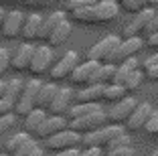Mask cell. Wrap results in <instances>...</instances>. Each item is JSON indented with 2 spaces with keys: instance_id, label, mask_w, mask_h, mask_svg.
Instances as JSON below:
<instances>
[{
  "instance_id": "6da1fadb",
  "label": "cell",
  "mask_w": 158,
  "mask_h": 156,
  "mask_svg": "<svg viewBox=\"0 0 158 156\" xmlns=\"http://www.w3.org/2000/svg\"><path fill=\"white\" fill-rule=\"evenodd\" d=\"M118 12H120V4L116 2H95L87 8L75 10L71 14H73V20L79 24H103L116 20Z\"/></svg>"
},
{
  "instance_id": "7a4b0ae2",
  "label": "cell",
  "mask_w": 158,
  "mask_h": 156,
  "mask_svg": "<svg viewBox=\"0 0 158 156\" xmlns=\"http://www.w3.org/2000/svg\"><path fill=\"white\" fill-rule=\"evenodd\" d=\"M41 87L39 79H31V81L23 83V91H20L19 99L14 103V114L16 116H27L31 110L37 108V93Z\"/></svg>"
},
{
  "instance_id": "3957f363",
  "label": "cell",
  "mask_w": 158,
  "mask_h": 156,
  "mask_svg": "<svg viewBox=\"0 0 158 156\" xmlns=\"http://www.w3.org/2000/svg\"><path fill=\"white\" fill-rule=\"evenodd\" d=\"M81 144V134L73 132L71 128H65L61 132L53 134L51 138L45 140V146L53 152H61V150H67V148H75Z\"/></svg>"
},
{
  "instance_id": "277c9868",
  "label": "cell",
  "mask_w": 158,
  "mask_h": 156,
  "mask_svg": "<svg viewBox=\"0 0 158 156\" xmlns=\"http://www.w3.org/2000/svg\"><path fill=\"white\" fill-rule=\"evenodd\" d=\"M106 112L103 110H98L93 114H87V116H81L77 120H69L67 122V128H71L73 132L77 134H85V132H91V130H98L102 126H106Z\"/></svg>"
},
{
  "instance_id": "5b68a950",
  "label": "cell",
  "mask_w": 158,
  "mask_h": 156,
  "mask_svg": "<svg viewBox=\"0 0 158 156\" xmlns=\"http://www.w3.org/2000/svg\"><path fill=\"white\" fill-rule=\"evenodd\" d=\"M120 41H122V39L116 37V35H110V37L102 39L99 43H95V45L89 49L87 59L95 61V63H107V61H110V57L114 55V51L118 49Z\"/></svg>"
},
{
  "instance_id": "8992f818",
  "label": "cell",
  "mask_w": 158,
  "mask_h": 156,
  "mask_svg": "<svg viewBox=\"0 0 158 156\" xmlns=\"http://www.w3.org/2000/svg\"><path fill=\"white\" fill-rule=\"evenodd\" d=\"M53 63V51L51 47H35L33 51V57H31V63H28V69L33 77H41L43 73L49 71Z\"/></svg>"
},
{
  "instance_id": "52a82bcc",
  "label": "cell",
  "mask_w": 158,
  "mask_h": 156,
  "mask_svg": "<svg viewBox=\"0 0 158 156\" xmlns=\"http://www.w3.org/2000/svg\"><path fill=\"white\" fill-rule=\"evenodd\" d=\"M144 49V41L140 37H130V39H124V41H120V45H118V49L114 51V55L110 57V61L107 63L112 65H118L122 63V61L130 59V57H134L138 51Z\"/></svg>"
},
{
  "instance_id": "ba28073f",
  "label": "cell",
  "mask_w": 158,
  "mask_h": 156,
  "mask_svg": "<svg viewBox=\"0 0 158 156\" xmlns=\"http://www.w3.org/2000/svg\"><path fill=\"white\" fill-rule=\"evenodd\" d=\"M136 106H138L136 99H132V97L126 95L124 99L116 101V106L106 114V120L110 122V124H114V126H124L126 122H128V118H130V114L134 112Z\"/></svg>"
},
{
  "instance_id": "9c48e42d",
  "label": "cell",
  "mask_w": 158,
  "mask_h": 156,
  "mask_svg": "<svg viewBox=\"0 0 158 156\" xmlns=\"http://www.w3.org/2000/svg\"><path fill=\"white\" fill-rule=\"evenodd\" d=\"M77 63H79V53H77V51H67L65 55L61 57L55 65H53V69H51V79H55V81L69 79L71 71L77 67Z\"/></svg>"
},
{
  "instance_id": "30bf717a",
  "label": "cell",
  "mask_w": 158,
  "mask_h": 156,
  "mask_svg": "<svg viewBox=\"0 0 158 156\" xmlns=\"http://www.w3.org/2000/svg\"><path fill=\"white\" fill-rule=\"evenodd\" d=\"M67 128V118L65 116H47L45 120H43V124L37 128V132H35V136L41 138V140H47V138H51L53 134L61 132V130Z\"/></svg>"
},
{
  "instance_id": "8fae6325",
  "label": "cell",
  "mask_w": 158,
  "mask_h": 156,
  "mask_svg": "<svg viewBox=\"0 0 158 156\" xmlns=\"http://www.w3.org/2000/svg\"><path fill=\"white\" fill-rule=\"evenodd\" d=\"M23 23H24V14L20 12V10H10V12H6L2 23H0L2 35H4L6 39H16L20 35Z\"/></svg>"
},
{
  "instance_id": "7c38bea8",
  "label": "cell",
  "mask_w": 158,
  "mask_h": 156,
  "mask_svg": "<svg viewBox=\"0 0 158 156\" xmlns=\"http://www.w3.org/2000/svg\"><path fill=\"white\" fill-rule=\"evenodd\" d=\"M71 101H73V91L69 87H57V93L53 97V101L49 103L47 112L53 116H65L71 106Z\"/></svg>"
},
{
  "instance_id": "4fadbf2b",
  "label": "cell",
  "mask_w": 158,
  "mask_h": 156,
  "mask_svg": "<svg viewBox=\"0 0 158 156\" xmlns=\"http://www.w3.org/2000/svg\"><path fill=\"white\" fill-rule=\"evenodd\" d=\"M154 112V108L150 106L148 101H144V103H138V106L134 108V112L130 114V118H128V122H126V128L128 130H134V132H138V130L144 128V124L148 122L150 114Z\"/></svg>"
},
{
  "instance_id": "5bb4252c",
  "label": "cell",
  "mask_w": 158,
  "mask_h": 156,
  "mask_svg": "<svg viewBox=\"0 0 158 156\" xmlns=\"http://www.w3.org/2000/svg\"><path fill=\"white\" fill-rule=\"evenodd\" d=\"M154 8H142L138 10V16H134V19L130 20V23L126 24L124 28V39H130V37H138L140 32L144 31V27L148 24V20L154 16Z\"/></svg>"
},
{
  "instance_id": "9a60e30c",
  "label": "cell",
  "mask_w": 158,
  "mask_h": 156,
  "mask_svg": "<svg viewBox=\"0 0 158 156\" xmlns=\"http://www.w3.org/2000/svg\"><path fill=\"white\" fill-rule=\"evenodd\" d=\"M98 67H99V63H95V61H91V59H87V63H77V67L71 71L69 79L75 85H83V83L89 85V81H91L93 73L98 71Z\"/></svg>"
},
{
  "instance_id": "2e32d148",
  "label": "cell",
  "mask_w": 158,
  "mask_h": 156,
  "mask_svg": "<svg viewBox=\"0 0 158 156\" xmlns=\"http://www.w3.org/2000/svg\"><path fill=\"white\" fill-rule=\"evenodd\" d=\"M33 51H35V45L31 43H23L19 49L14 51V55L10 57V67L14 71H27L28 69V63H31V57H33Z\"/></svg>"
},
{
  "instance_id": "e0dca14e",
  "label": "cell",
  "mask_w": 158,
  "mask_h": 156,
  "mask_svg": "<svg viewBox=\"0 0 158 156\" xmlns=\"http://www.w3.org/2000/svg\"><path fill=\"white\" fill-rule=\"evenodd\" d=\"M103 87L99 83H89L85 89L73 93V101L75 103H98L99 99H103Z\"/></svg>"
},
{
  "instance_id": "ac0fdd59",
  "label": "cell",
  "mask_w": 158,
  "mask_h": 156,
  "mask_svg": "<svg viewBox=\"0 0 158 156\" xmlns=\"http://www.w3.org/2000/svg\"><path fill=\"white\" fill-rule=\"evenodd\" d=\"M69 37H71V23L67 19H63L55 28H53L51 35L47 37V45L49 47H61V45L67 43Z\"/></svg>"
},
{
  "instance_id": "d6986e66",
  "label": "cell",
  "mask_w": 158,
  "mask_h": 156,
  "mask_svg": "<svg viewBox=\"0 0 158 156\" xmlns=\"http://www.w3.org/2000/svg\"><path fill=\"white\" fill-rule=\"evenodd\" d=\"M41 23H43V16L41 14H28L24 16V23H23V28H20V35L27 43L35 41L39 35V28H41Z\"/></svg>"
},
{
  "instance_id": "ffe728a7",
  "label": "cell",
  "mask_w": 158,
  "mask_h": 156,
  "mask_svg": "<svg viewBox=\"0 0 158 156\" xmlns=\"http://www.w3.org/2000/svg\"><path fill=\"white\" fill-rule=\"evenodd\" d=\"M65 19V14L63 12H53V14H49L47 19H43V23H41V28H39V35H37V39L39 41H47V37L53 32V28L57 27V24L61 23V20Z\"/></svg>"
},
{
  "instance_id": "44dd1931",
  "label": "cell",
  "mask_w": 158,
  "mask_h": 156,
  "mask_svg": "<svg viewBox=\"0 0 158 156\" xmlns=\"http://www.w3.org/2000/svg\"><path fill=\"white\" fill-rule=\"evenodd\" d=\"M134 69H138V61H136L134 57H130V59H126V61H122V63H118V65H116V71H114L112 83L122 85V83H124V79L128 77V75H130Z\"/></svg>"
},
{
  "instance_id": "7402d4cb",
  "label": "cell",
  "mask_w": 158,
  "mask_h": 156,
  "mask_svg": "<svg viewBox=\"0 0 158 156\" xmlns=\"http://www.w3.org/2000/svg\"><path fill=\"white\" fill-rule=\"evenodd\" d=\"M55 93H57V85L55 83H41L39 93H37V108H41V110L47 112V108H49V103L53 101Z\"/></svg>"
},
{
  "instance_id": "603a6c76",
  "label": "cell",
  "mask_w": 158,
  "mask_h": 156,
  "mask_svg": "<svg viewBox=\"0 0 158 156\" xmlns=\"http://www.w3.org/2000/svg\"><path fill=\"white\" fill-rule=\"evenodd\" d=\"M47 118V112L41 110V108H35V110H31L27 116H24V132L28 134H35L37 132V128L43 124V120Z\"/></svg>"
},
{
  "instance_id": "cb8c5ba5",
  "label": "cell",
  "mask_w": 158,
  "mask_h": 156,
  "mask_svg": "<svg viewBox=\"0 0 158 156\" xmlns=\"http://www.w3.org/2000/svg\"><path fill=\"white\" fill-rule=\"evenodd\" d=\"M114 71H116V65H112V63H99L98 71L93 73V77H91V81H89V83L107 85V83H112V79H114Z\"/></svg>"
},
{
  "instance_id": "d4e9b609",
  "label": "cell",
  "mask_w": 158,
  "mask_h": 156,
  "mask_svg": "<svg viewBox=\"0 0 158 156\" xmlns=\"http://www.w3.org/2000/svg\"><path fill=\"white\" fill-rule=\"evenodd\" d=\"M98 110H102L99 103H75V106H69L65 116H67V122H69V120H77L81 116L93 114V112H98Z\"/></svg>"
},
{
  "instance_id": "484cf974",
  "label": "cell",
  "mask_w": 158,
  "mask_h": 156,
  "mask_svg": "<svg viewBox=\"0 0 158 156\" xmlns=\"http://www.w3.org/2000/svg\"><path fill=\"white\" fill-rule=\"evenodd\" d=\"M142 83H144V75H142V71L140 69H134L128 77L124 79V89H126V93H134V91H138L140 87H142Z\"/></svg>"
},
{
  "instance_id": "4316f807",
  "label": "cell",
  "mask_w": 158,
  "mask_h": 156,
  "mask_svg": "<svg viewBox=\"0 0 158 156\" xmlns=\"http://www.w3.org/2000/svg\"><path fill=\"white\" fill-rule=\"evenodd\" d=\"M28 138H31V134H28V132H16V134H12V136H10L8 140H6V142L2 144V148H4V152L10 156L14 150H16V148L23 146V144L27 142Z\"/></svg>"
},
{
  "instance_id": "83f0119b",
  "label": "cell",
  "mask_w": 158,
  "mask_h": 156,
  "mask_svg": "<svg viewBox=\"0 0 158 156\" xmlns=\"http://www.w3.org/2000/svg\"><path fill=\"white\" fill-rule=\"evenodd\" d=\"M126 95H128V93H126L124 85H118V83H107L106 87H103V99H106V101L116 103V101L124 99Z\"/></svg>"
},
{
  "instance_id": "f1b7e54d",
  "label": "cell",
  "mask_w": 158,
  "mask_h": 156,
  "mask_svg": "<svg viewBox=\"0 0 158 156\" xmlns=\"http://www.w3.org/2000/svg\"><path fill=\"white\" fill-rule=\"evenodd\" d=\"M20 91H23V81H20V79H10V81H6V87H4V97L6 99H10V101L16 103Z\"/></svg>"
},
{
  "instance_id": "f546056e",
  "label": "cell",
  "mask_w": 158,
  "mask_h": 156,
  "mask_svg": "<svg viewBox=\"0 0 158 156\" xmlns=\"http://www.w3.org/2000/svg\"><path fill=\"white\" fill-rule=\"evenodd\" d=\"M142 130H144V132L148 134V136H154V138L158 136V112H156V110H154L152 114H150L148 122L144 124V128H142Z\"/></svg>"
},
{
  "instance_id": "4dcf8cb0",
  "label": "cell",
  "mask_w": 158,
  "mask_h": 156,
  "mask_svg": "<svg viewBox=\"0 0 158 156\" xmlns=\"http://www.w3.org/2000/svg\"><path fill=\"white\" fill-rule=\"evenodd\" d=\"M130 144H132V138L124 132V134H120V136H116L112 142H107L106 146H103V150H112V148H120V146H130Z\"/></svg>"
},
{
  "instance_id": "1f68e13d",
  "label": "cell",
  "mask_w": 158,
  "mask_h": 156,
  "mask_svg": "<svg viewBox=\"0 0 158 156\" xmlns=\"http://www.w3.org/2000/svg\"><path fill=\"white\" fill-rule=\"evenodd\" d=\"M91 4H95V0H67L65 2V10L75 12V10L87 8V6H91Z\"/></svg>"
},
{
  "instance_id": "d6a6232c",
  "label": "cell",
  "mask_w": 158,
  "mask_h": 156,
  "mask_svg": "<svg viewBox=\"0 0 158 156\" xmlns=\"http://www.w3.org/2000/svg\"><path fill=\"white\" fill-rule=\"evenodd\" d=\"M103 156H136V150L132 146H120L112 150H103Z\"/></svg>"
},
{
  "instance_id": "836d02e7",
  "label": "cell",
  "mask_w": 158,
  "mask_h": 156,
  "mask_svg": "<svg viewBox=\"0 0 158 156\" xmlns=\"http://www.w3.org/2000/svg\"><path fill=\"white\" fill-rule=\"evenodd\" d=\"M118 4H122V8L128 10V12H138V10L144 8L142 0H118Z\"/></svg>"
},
{
  "instance_id": "e575fe53",
  "label": "cell",
  "mask_w": 158,
  "mask_h": 156,
  "mask_svg": "<svg viewBox=\"0 0 158 156\" xmlns=\"http://www.w3.org/2000/svg\"><path fill=\"white\" fill-rule=\"evenodd\" d=\"M8 67H10V53H8V49L0 47V77L8 71Z\"/></svg>"
},
{
  "instance_id": "d590c367",
  "label": "cell",
  "mask_w": 158,
  "mask_h": 156,
  "mask_svg": "<svg viewBox=\"0 0 158 156\" xmlns=\"http://www.w3.org/2000/svg\"><path fill=\"white\" fill-rule=\"evenodd\" d=\"M35 146H37V142H35L33 138H28L27 142H24V144H23L20 148H16V150H14V152H12L10 156H27V154H28L31 150H33Z\"/></svg>"
},
{
  "instance_id": "8d00e7d4",
  "label": "cell",
  "mask_w": 158,
  "mask_h": 156,
  "mask_svg": "<svg viewBox=\"0 0 158 156\" xmlns=\"http://www.w3.org/2000/svg\"><path fill=\"white\" fill-rule=\"evenodd\" d=\"M4 114H14V101L6 99L2 95L0 97V116H4Z\"/></svg>"
},
{
  "instance_id": "74e56055",
  "label": "cell",
  "mask_w": 158,
  "mask_h": 156,
  "mask_svg": "<svg viewBox=\"0 0 158 156\" xmlns=\"http://www.w3.org/2000/svg\"><path fill=\"white\" fill-rule=\"evenodd\" d=\"M77 156H103V150L98 146H89V148H79Z\"/></svg>"
},
{
  "instance_id": "f35d334b",
  "label": "cell",
  "mask_w": 158,
  "mask_h": 156,
  "mask_svg": "<svg viewBox=\"0 0 158 156\" xmlns=\"http://www.w3.org/2000/svg\"><path fill=\"white\" fill-rule=\"evenodd\" d=\"M144 31L148 32V35H152V32H158V14H154L152 19L148 20V24L144 27Z\"/></svg>"
},
{
  "instance_id": "ab89813d",
  "label": "cell",
  "mask_w": 158,
  "mask_h": 156,
  "mask_svg": "<svg viewBox=\"0 0 158 156\" xmlns=\"http://www.w3.org/2000/svg\"><path fill=\"white\" fill-rule=\"evenodd\" d=\"M146 79H150V81H158V65H152L150 69H146Z\"/></svg>"
},
{
  "instance_id": "60d3db41",
  "label": "cell",
  "mask_w": 158,
  "mask_h": 156,
  "mask_svg": "<svg viewBox=\"0 0 158 156\" xmlns=\"http://www.w3.org/2000/svg\"><path fill=\"white\" fill-rule=\"evenodd\" d=\"M144 47H158V32H152V35H148V39L144 41Z\"/></svg>"
},
{
  "instance_id": "b9f144b4",
  "label": "cell",
  "mask_w": 158,
  "mask_h": 156,
  "mask_svg": "<svg viewBox=\"0 0 158 156\" xmlns=\"http://www.w3.org/2000/svg\"><path fill=\"white\" fill-rule=\"evenodd\" d=\"M77 152H79V146H75V148H67V150L55 152V156H77Z\"/></svg>"
},
{
  "instance_id": "7bdbcfd3",
  "label": "cell",
  "mask_w": 158,
  "mask_h": 156,
  "mask_svg": "<svg viewBox=\"0 0 158 156\" xmlns=\"http://www.w3.org/2000/svg\"><path fill=\"white\" fill-rule=\"evenodd\" d=\"M152 65H158V53H154L152 57H148V59L144 61V69H150Z\"/></svg>"
},
{
  "instance_id": "ee69618b",
  "label": "cell",
  "mask_w": 158,
  "mask_h": 156,
  "mask_svg": "<svg viewBox=\"0 0 158 156\" xmlns=\"http://www.w3.org/2000/svg\"><path fill=\"white\" fill-rule=\"evenodd\" d=\"M27 156H43V148H41V146H35Z\"/></svg>"
},
{
  "instance_id": "f6af8a7d",
  "label": "cell",
  "mask_w": 158,
  "mask_h": 156,
  "mask_svg": "<svg viewBox=\"0 0 158 156\" xmlns=\"http://www.w3.org/2000/svg\"><path fill=\"white\" fill-rule=\"evenodd\" d=\"M144 6H148V8H154V6H158V0H144Z\"/></svg>"
},
{
  "instance_id": "bcb514c9",
  "label": "cell",
  "mask_w": 158,
  "mask_h": 156,
  "mask_svg": "<svg viewBox=\"0 0 158 156\" xmlns=\"http://www.w3.org/2000/svg\"><path fill=\"white\" fill-rule=\"evenodd\" d=\"M4 87H6V81H2V79H0V97L4 95Z\"/></svg>"
},
{
  "instance_id": "7dc6e473",
  "label": "cell",
  "mask_w": 158,
  "mask_h": 156,
  "mask_svg": "<svg viewBox=\"0 0 158 156\" xmlns=\"http://www.w3.org/2000/svg\"><path fill=\"white\" fill-rule=\"evenodd\" d=\"M4 14H6V10H4V8H0V23H2V19H4Z\"/></svg>"
},
{
  "instance_id": "c3c4849f",
  "label": "cell",
  "mask_w": 158,
  "mask_h": 156,
  "mask_svg": "<svg viewBox=\"0 0 158 156\" xmlns=\"http://www.w3.org/2000/svg\"><path fill=\"white\" fill-rule=\"evenodd\" d=\"M99 2H116L118 4V0H99Z\"/></svg>"
},
{
  "instance_id": "681fc988",
  "label": "cell",
  "mask_w": 158,
  "mask_h": 156,
  "mask_svg": "<svg viewBox=\"0 0 158 156\" xmlns=\"http://www.w3.org/2000/svg\"><path fill=\"white\" fill-rule=\"evenodd\" d=\"M150 156H158V148H156V150H152V154H150Z\"/></svg>"
},
{
  "instance_id": "f907efd6",
  "label": "cell",
  "mask_w": 158,
  "mask_h": 156,
  "mask_svg": "<svg viewBox=\"0 0 158 156\" xmlns=\"http://www.w3.org/2000/svg\"><path fill=\"white\" fill-rule=\"evenodd\" d=\"M0 156H8V154H6V152H0Z\"/></svg>"
},
{
  "instance_id": "816d5d0a",
  "label": "cell",
  "mask_w": 158,
  "mask_h": 156,
  "mask_svg": "<svg viewBox=\"0 0 158 156\" xmlns=\"http://www.w3.org/2000/svg\"><path fill=\"white\" fill-rule=\"evenodd\" d=\"M142 2H144V0H142Z\"/></svg>"
},
{
  "instance_id": "f5cc1de1",
  "label": "cell",
  "mask_w": 158,
  "mask_h": 156,
  "mask_svg": "<svg viewBox=\"0 0 158 156\" xmlns=\"http://www.w3.org/2000/svg\"><path fill=\"white\" fill-rule=\"evenodd\" d=\"M136 156H138V154H136Z\"/></svg>"
},
{
  "instance_id": "db71d44e",
  "label": "cell",
  "mask_w": 158,
  "mask_h": 156,
  "mask_svg": "<svg viewBox=\"0 0 158 156\" xmlns=\"http://www.w3.org/2000/svg\"><path fill=\"white\" fill-rule=\"evenodd\" d=\"M156 138H158V136H156Z\"/></svg>"
}]
</instances>
